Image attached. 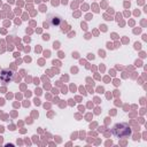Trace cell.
<instances>
[{
	"label": "cell",
	"mask_w": 147,
	"mask_h": 147,
	"mask_svg": "<svg viewBox=\"0 0 147 147\" xmlns=\"http://www.w3.org/2000/svg\"><path fill=\"white\" fill-rule=\"evenodd\" d=\"M131 132V127L126 123H117L113 127V133L117 138H129Z\"/></svg>",
	"instance_id": "cell-1"
},
{
	"label": "cell",
	"mask_w": 147,
	"mask_h": 147,
	"mask_svg": "<svg viewBox=\"0 0 147 147\" xmlns=\"http://www.w3.org/2000/svg\"><path fill=\"white\" fill-rule=\"evenodd\" d=\"M11 78H13V72L10 70H8V69L1 70V72H0V80L2 83H9L11 80Z\"/></svg>",
	"instance_id": "cell-2"
},
{
	"label": "cell",
	"mask_w": 147,
	"mask_h": 147,
	"mask_svg": "<svg viewBox=\"0 0 147 147\" xmlns=\"http://www.w3.org/2000/svg\"><path fill=\"white\" fill-rule=\"evenodd\" d=\"M60 23H61V17L60 16H52L51 17V24L52 25L57 26V25H60Z\"/></svg>",
	"instance_id": "cell-3"
}]
</instances>
